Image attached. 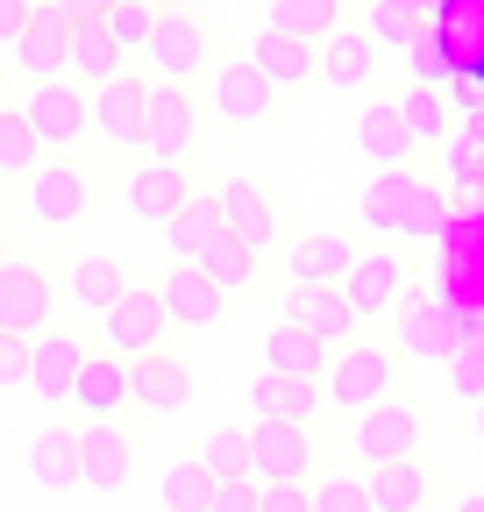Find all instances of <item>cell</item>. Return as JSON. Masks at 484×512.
I'll use <instances>...</instances> for the list:
<instances>
[{
  "instance_id": "1",
  "label": "cell",
  "mask_w": 484,
  "mask_h": 512,
  "mask_svg": "<svg viewBox=\"0 0 484 512\" xmlns=\"http://www.w3.org/2000/svg\"><path fill=\"white\" fill-rule=\"evenodd\" d=\"M22 114H29V128H36L43 157H72L79 136L93 128V93H79L72 79H36L29 100H22Z\"/></svg>"
},
{
  "instance_id": "2",
  "label": "cell",
  "mask_w": 484,
  "mask_h": 512,
  "mask_svg": "<svg viewBox=\"0 0 484 512\" xmlns=\"http://www.w3.org/2000/svg\"><path fill=\"white\" fill-rule=\"evenodd\" d=\"M392 349H378V342H349V349H335L328 356V370H321V406H349V413H363V406H378L385 392H392Z\"/></svg>"
},
{
  "instance_id": "3",
  "label": "cell",
  "mask_w": 484,
  "mask_h": 512,
  "mask_svg": "<svg viewBox=\"0 0 484 512\" xmlns=\"http://www.w3.org/2000/svg\"><path fill=\"white\" fill-rule=\"evenodd\" d=\"M406 292H413V271H406V256H399L392 242L356 249V264L342 271V299L356 306V320H378V313H392Z\"/></svg>"
},
{
  "instance_id": "4",
  "label": "cell",
  "mask_w": 484,
  "mask_h": 512,
  "mask_svg": "<svg viewBox=\"0 0 484 512\" xmlns=\"http://www.w3.org/2000/svg\"><path fill=\"white\" fill-rule=\"evenodd\" d=\"M143 57H150V72L164 79V86H193V72L207 64V29H200V15H186V8H157V22H150V43H143Z\"/></svg>"
},
{
  "instance_id": "5",
  "label": "cell",
  "mask_w": 484,
  "mask_h": 512,
  "mask_svg": "<svg viewBox=\"0 0 484 512\" xmlns=\"http://www.w3.org/2000/svg\"><path fill=\"white\" fill-rule=\"evenodd\" d=\"M86 200H93V185H86V171L72 157H43L29 171V221L36 228H79Z\"/></svg>"
},
{
  "instance_id": "6",
  "label": "cell",
  "mask_w": 484,
  "mask_h": 512,
  "mask_svg": "<svg viewBox=\"0 0 484 512\" xmlns=\"http://www.w3.org/2000/svg\"><path fill=\"white\" fill-rule=\"evenodd\" d=\"M193 128H200V114H193V93L186 86H164V79H150V114H143V157L150 164H186V150H193Z\"/></svg>"
},
{
  "instance_id": "7",
  "label": "cell",
  "mask_w": 484,
  "mask_h": 512,
  "mask_svg": "<svg viewBox=\"0 0 484 512\" xmlns=\"http://www.w3.org/2000/svg\"><path fill=\"white\" fill-rule=\"evenodd\" d=\"M420 434H428V420H420L413 399H378L356 413V463H392V456H413Z\"/></svg>"
},
{
  "instance_id": "8",
  "label": "cell",
  "mask_w": 484,
  "mask_h": 512,
  "mask_svg": "<svg viewBox=\"0 0 484 512\" xmlns=\"http://www.w3.org/2000/svg\"><path fill=\"white\" fill-rule=\"evenodd\" d=\"M314 470V441L299 420H257L250 427V477L257 484H307Z\"/></svg>"
},
{
  "instance_id": "9",
  "label": "cell",
  "mask_w": 484,
  "mask_h": 512,
  "mask_svg": "<svg viewBox=\"0 0 484 512\" xmlns=\"http://www.w3.org/2000/svg\"><path fill=\"white\" fill-rule=\"evenodd\" d=\"M15 64L36 79H65L72 72V15L57 8V0H43V8H29V29L15 36Z\"/></svg>"
},
{
  "instance_id": "10",
  "label": "cell",
  "mask_w": 484,
  "mask_h": 512,
  "mask_svg": "<svg viewBox=\"0 0 484 512\" xmlns=\"http://www.w3.org/2000/svg\"><path fill=\"white\" fill-rule=\"evenodd\" d=\"M129 470H136V441L114 420H86L79 427V484L114 498V491H129Z\"/></svg>"
},
{
  "instance_id": "11",
  "label": "cell",
  "mask_w": 484,
  "mask_h": 512,
  "mask_svg": "<svg viewBox=\"0 0 484 512\" xmlns=\"http://www.w3.org/2000/svg\"><path fill=\"white\" fill-rule=\"evenodd\" d=\"M164 328H171V320H164V299H157V285L143 292V285H129V292H121L107 313H100V342L107 349H121V363H129V349L143 356V349H157L164 342Z\"/></svg>"
},
{
  "instance_id": "12",
  "label": "cell",
  "mask_w": 484,
  "mask_h": 512,
  "mask_svg": "<svg viewBox=\"0 0 484 512\" xmlns=\"http://www.w3.org/2000/svg\"><path fill=\"white\" fill-rule=\"evenodd\" d=\"M57 313V292L36 264H0V335H43Z\"/></svg>"
},
{
  "instance_id": "13",
  "label": "cell",
  "mask_w": 484,
  "mask_h": 512,
  "mask_svg": "<svg viewBox=\"0 0 484 512\" xmlns=\"http://www.w3.org/2000/svg\"><path fill=\"white\" fill-rule=\"evenodd\" d=\"M143 114H150V79L143 72H114L107 86H93V128L114 150L143 143Z\"/></svg>"
},
{
  "instance_id": "14",
  "label": "cell",
  "mask_w": 484,
  "mask_h": 512,
  "mask_svg": "<svg viewBox=\"0 0 484 512\" xmlns=\"http://www.w3.org/2000/svg\"><path fill=\"white\" fill-rule=\"evenodd\" d=\"M157 299H164V320H171V328H186V335L214 328L221 306H228V292H221L200 264H171V271L157 278Z\"/></svg>"
},
{
  "instance_id": "15",
  "label": "cell",
  "mask_w": 484,
  "mask_h": 512,
  "mask_svg": "<svg viewBox=\"0 0 484 512\" xmlns=\"http://www.w3.org/2000/svg\"><path fill=\"white\" fill-rule=\"evenodd\" d=\"M285 320H299L314 342L328 349H349L356 342V306L342 299V285H292L285 292Z\"/></svg>"
},
{
  "instance_id": "16",
  "label": "cell",
  "mask_w": 484,
  "mask_h": 512,
  "mask_svg": "<svg viewBox=\"0 0 484 512\" xmlns=\"http://www.w3.org/2000/svg\"><path fill=\"white\" fill-rule=\"evenodd\" d=\"M392 320H399V349H406L413 363H449V349H456V320L442 313V299L406 292V299L392 306Z\"/></svg>"
},
{
  "instance_id": "17",
  "label": "cell",
  "mask_w": 484,
  "mask_h": 512,
  "mask_svg": "<svg viewBox=\"0 0 484 512\" xmlns=\"http://www.w3.org/2000/svg\"><path fill=\"white\" fill-rule=\"evenodd\" d=\"M79 356H86L79 335H57V328L29 335V377H22V392H36L43 406H65V399H72V370H79Z\"/></svg>"
},
{
  "instance_id": "18",
  "label": "cell",
  "mask_w": 484,
  "mask_h": 512,
  "mask_svg": "<svg viewBox=\"0 0 484 512\" xmlns=\"http://www.w3.org/2000/svg\"><path fill=\"white\" fill-rule=\"evenodd\" d=\"M129 399H136L143 413H186V406H193V377H186V363H178V356L143 349V356H129Z\"/></svg>"
},
{
  "instance_id": "19",
  "label": "cell",
  "mask_w": 484,
  "mask_h": 512,
  "mask_svg": "<svg viewBox=\"0 0 484 512\" xmlns=\"http://www.w3.org/2000/svg\"><path fill=\"white\" fill-rule=\"evenodd\" d=\"M121 200H129L136 221H157V228H164L178 207L193 200V178H186V164H150V157H143V164L129 171V185H121Z\"/></svg>"
},
{
  "instance_id": "20",
  "label": "cell",
  "mask_w": 484,
  "mask_h": 512,
  "mask_svg": "<svg viewBox=\"0 0 484 512\" xmlns=\"http://www.w3.org/2000/svg\"><path fill=\"white\" fill-rule=\"evenodd\" d=\"M250 64L278 86V93H299L314 72H321V43H307V36H285V29H257V43H250Z\"/></svg>"
},
{
  "instance_id": "21",
  "label": "cell",
  "mask_w": 484,
  "mask_h": 512,
  "mask_svg": "<svg viewBox=\"0 0 484 512\" xmlns=\"http://www.w3.org/2000/svg\"><path fill=\"white\" fill-rule=\"evenodd\" d=\"M72 406H79L86 420H114L121 406H129V363L86 349L79 370H72Z\"/></svg>"
},
{
  "instance_id": "22",
  "label": "cell",
  "mask_w": 484,
  "mask_h": 512,
  "mask_svg": "<svg viewBox=\"0 0 484 512\" xmlns=\"http://www.w3.org/2000/svg\"><path fill=\"white\" fill-rule=\"evenodd\" d=\"M271 107H278V86L257 72V64H221L214 72V114L221 121L257 128V121H271Z\"/></svg>"
},
{
  "instance_id": "23",
  "label": "cell",
  "mask_w": 484,
  "mask_h": 512,
  "mask_svg": "<svg viewBox=\"0 0 484 512\" xmlns=\"http://www.w3.org/2000/svg\"><path fill=\"white\" fill-rule=\"evenodd\" d=\"M356 157H371L378 171L413 164V136H406V121H399V100H371V107L356 114Z\"/></svg>"
},
{
  "instance_id": "24",
  "label": "cell",
  "mask_w": 484,
  "mask_h": 512,
  "mask_svg": "<svg viewBox=\"0 0 484 512\" xmlns=\"http://www.w3.org/2000/svg\"><path fill=\"white\" fill-rule=\"evenodd\" d=\"M214 200H221V221H228L242 242H250L257 256L278 242V214H271V200H264V192H257L250 178H221V192H214Z\"/></svg>"
},
{
  "instance_id": "25",
  "label": "cell",
  "mask_w": 484,
  "mask_h": 512,
  "mask_svg": "<svg viewBox=\"0 0 484 512\" xmlns=\"http://www.w3.org/2000/svg\"><path fill=\"white\" fill-rule=\"evenodd\" d=\"M363 491H371L378 512H420L435 491L428 463H413V456H392V463H371V477H363Z\"/></svg>"
},
{
  "instance_id": "26",
  "label": "cell",
  "mask_w": 484,
  "mask_h": 512,
  "mask_svg": "<svg viewBox=\"0 0 484 512\" xmlns=\"http://www.w3.org/2000/svg\"><path fill=\"white\" fill-rule=\"evenodd\" d=\"M250 406H257V420H299V427H307L321 413V377H278V370H264L250 384Z\"/></svg>"
},
{
  "instance_id": "27",
  "label": "cell",
  "mask_w": 484,
  "mask_h": 512,
  "mask_svg": "<svg viewBox=\"0 0 484 512\" xmlns=\"http://www.w3.org/2000/svg\"><path fill=\"white\" fill-rule=\"evenodd\" d=\"M356 264V242L349 235H335V228H314V235H299V249H292V285H342V271Z\"/></svg>"
},
{
  "instance_id": "28",
  "label": "cell",
  "mask_w": 484,
  "mask_h": 512,
  "mask_svg": "<svg viewBox=\"0 0 484 512\" xmlns=\"http://www.w3.org/2000/svg\"><path fill=\"white\" fill-rule=\"evenodd\" d=\"M371 72H378V43L363 36V29H335V36L321 43V86H328V93H356Z\"/></svg>"
},
{
  "instance_id": "29",
  "label": "cell",
  "mask_w": 484,
  "mask_h": 512,
  "mask_svg": "<svg viewBox=\"0 0 484 512\" xmlns=\"http://www.w3.org/2000/svg\"><path fill=\"white\" fill-rule=\"evenodd\" d=\"M193 264H200V271H207V278H214L221 292H250V285H257V264H264V256H257L250 242H242V235H235V228L221 221V228L207 235V249L193 256Z\"/></svg>"
},
{
  "instance_id": "30",
  "label": "cell",
  "mask_w": 484,
  "mask_h": 512,
  "mask_svg": "<svg viewBox=\"0 0 484 512\" xmlns=\"http://www.w3.org/2000/svg\"><path fill=\"white\" fill-rule=\"evenodd\" d=\"M29 484L36 491H72L79 484V427H43L29 441Z\"/></svg>"
},
{
  "instance_id": "31",
  "label": "cell",
  "mask_w": 484,
  "mask_h": 512,
  "mask_svg": "<svg viewBox=\"0 0 484 512\" xmlns=\"http://www.w3.org/2000/svg\"><path fill=\"white\" fill-rule=\"evenodd\" d=\"M413 164H392L378 171L371 185H363V228L371 235H406V200H413Z\"/></svg>"
},
{
  "instance_id": "32",
  "label": "cell",
  "mask_w": 484,
  "mask_h": 512,
  "mask_svg": "<svg viewBox=\"0 0 484 512\" xmlns=\"http://www.w3.org/2000/svg\"><path fill=\"white\" fill-rule=\"evenodd\" d=\"M328 342H314L299 320H278V328L264 335V370H278V377H321L328 370Z\"/></svg>"
},
{
  "instance_id": "33",
  "label": "cell",
  "mask_w": 484,
  "mask_h": 512,
  "mask_svg": "<svg viewBox=\"0 0 484 512\" xmlns=\"http://www.w3.org/2000/svg\"><path fill=\"white\" fill-rule=\"evenodd\" d=\"M214 228H221V200H214V192H193V200L164 221V249H171V264H193V256L207 249V235H214Z\"/></svg>"
},
{
  "instance_id": "34",
  "label": "cell",
  "mask_w": 484,
  "mask_h": 512,
  "mask_svg": "<svg viewBox=\"0 0 484 512\" xmlns=\"http://www.w3.org/2000/svg\"><path fill=\"white\" fill-rule=\"evenodd\" d=\"M264 29H285V36L328 43V36L342 29V0H264Z\"/></svg>"
},
{
  "instance_id": "35",
  "label": "cell",
  "mask_w": 484,
  "mask_h": 512,
  "mask_svg": "<svg viewBox=\"0 0 484 512\" xmlns=\"http://www.w3.org/2000/svg\"><path fill=\"white\" fill-rule=\"evenodd\" d=\"M65 292H72V306H79V313H107L121 292H129V278H121V264H114V256H72V278H65Z\"/></svg>"
},
{
  "instance_id": "36",
  "label": "cell",
  "mask_w": 484,
  "mask_h": 512,
  "mask_svg": "<svg viewBox=\"0 0 484 512\" xmlns=\"http://www.w3.org/2000/svg\"><path fill=\"white\" fill-rule=\"evenodd\" d=\"M214 470H207V456H186V463H171L164 477H157V505L164 512H207L214 505Z\"/></svg>"
},
{
  "instance_id": "37",
  "label": "cell",
  "mask_w": 484,
  "mask_h": 512,
  "mask_svg": "<svg viewBox=\"0 0 484 512\" xmlns=\"http://www.w3.org/2000/svg\"><path fill=\"white\" fill-rule=\"evenodd\" d=\"M399 121H406V136H413V150H442L449 136H456V128H449V100L435 93V86H406L399 93Z\"/></svg>"
},
{
  "instance_id": "38",
  "label": "cell",
  "mask_w": 484,
  "mask_h": 512,
  "mask_svg": "<svg viewBox=\"0 0 484 512\" xmlns=\"http://www.w3.org/2000/svg\"><path fill=\"white\" fill-rule=\"evenodd\" d=\"M121 72V50L107 43V29L100 22H72V79L79 86H107Z\"/></svg>"
},
{
  "instance_id": "39",
  "label": "cell",
  "mask_w": 484,
  "mask_h": 512,
  "mask_svg": "<svg viewBox=\"0 0 484 512\" xmlns=\"http://www.w3.org/2000/svg\"><path fill=\"white\" fill-rule=\"evenodd\" d=\"M43 164V143H36V128L22 107H0V178H29Z\"/></svg>"
},
{
  "instance_id": "40",
  "label": "cell",
  "mask_w": 484,
  "mask_h": 512,
  "mask_svg": "<svg viewBox=\"0 0 484 512\" xmlns=\"http://www.w3.org/2000/svg\"><path fill=\"white\" fill-rule=\"evenodd\" d=\"M420 29H428V0H371V43H392V50H406Z\"/></svg>"
},
{
  "instance_id": "41",
  "label": "cell",
  "mask_w": 484,
  "mask_h": 512,
  "mask_svg": "<svg viewBox=\"0 0 484 512\" xmlns=\"http://www.w3.org/2000/svg\"><path fill=\"white\" fill-rule=\"evenodd\" d=\"M442 171H449V185L463 192V200H470V207L484 200V143L470 136V128H456V136L442 143Z\"/></svg>"
},
{
  "instance_id": "42",
  "label": "cell",
  "mask_w": 484,
  "mask_h": 512,
  "mask_svg": "<svg viewBox=\"0 0 484 512\" xmlns=\"http://www.w3.org/2000/svg\"><path fill=\"white\" fill-rule=\"evenodd\" d=\"M150 22H157V0H114V8L100 15V29H107V43L121 57H136L150 43Z\"/></svg>"
},
{
  "instance_id": "43",
  "label": "cell",
  "mask_w": 484,
  "mask_h": 512,
  "mask_svg": "<svg viewBox=\"0 0 484 512\" xmlns=\"http://www.w3.org/2000/svg\"><path fill=\"white\" fill-rule=\"evenodd\" d=\"M449 384H456V399L463 406H484V335H456V349H449Z\"/></svg>"
},
{
  "instance_id": "44",
  "label": "cell",
  "mask_w": 484,
  "mask_h": 512,
  "mask_svg": "<svg viewBox=\"0 0 484 512\" xmlns=\"http://www.w3.org/2000/svg\"><path fill=\"white\" fill-rule=\"evenodd\" d=\"M406 72H413V86H442V79L456 72V50H449L435 29H420V36L406 43Z\"/></svg>"
},
{
  "instance_id": "45",
  "label": "cell",
  "mask_w": 484,
  "mask_h": 512,
  "mask_svg": "<svg viewBox=\"0 0 484 512\" xmlns=\"http://www.w3.org/2000/svg\"><path fill=\"white\" fill-rule=\"evenodd\" d=\"M307 505L314 512H378L371 491H363V477H314L307 484Z\"/></svg>"
},
{
  "instance_id": "46",
  "label": "cell",
  "mask_w": 484,
  "mask_h": 512,
  "mask_svg": "<svg viewBox=\"0 0 484 512\" xmlns=\"http://www.w3.org/2000/svg\"><path fill=\"white\" fill-rule=\"evenodd\" d=\"M200 456H207L214 477H250V434H242V427H214Z\"/></svg>"
},
{
  "instance_id": "47",
  "label": "cell",
  "mask_w": 484,
  "mask_h": 512,
  "mask_svg": "<svg viewBox=\"0 0 484 512\" xmlns=\"http://www.w3.org/2000/svg\"><path fill=\"white\" fill-rule=\"evenodd\" d=\"M442 221H449L442 185H435V178H413V200H406V235H442Z\"/></svg>"
},
{
  "instance_id": "48",
  "label": "cell",
  "mask_w": 484,
  "mask_h": 512,
  "mask_svg": "<svg viewBox=\"0 0 484 512\" xmlns=\"http://www.w3.org/2000/svg\"><path fill=\"white\" fill-rule=\"evenodd\" d=\"M257 498H264V484H257V477H221L207 512H257Z\"/></svg>"
},
{
  "instance_id": "49",
  "label": "cell",
  "mask_w": 484,
  "mask_h": 512,
  "mask_svg": "<svg viewBox=\"0 0 484 512\" xmlns=\"http://www.w3.org/2000/svg\"><path fill=\"white\" fill-rule=\"evenodd\" d=\"M29 377V335H0V392H22Z\"/></svg>"
},
{
  "instance_id": "50",
  "label": "cell",
  "mask_w": 484,
  "mask_h": 512,
  "mask_svg": "<svg viewBox=\"0 0 484 512\" xmlns=\"http://www.w3.org/2000/svg\"><path fill=\"white\" fill-rule=\"evenodd\" d=\"M257 512H314V505H307V484H264Z\"/></svg>"
},
{
  "instance_id": "51",
  "label": "cell",
  "mask_w": 484,
  "mask_h": 512,
  "mask_svg": "<svg viewBox=\"0 0 484 512\" xmlns=\"http://www.w3.org/2000/svg\"><path fill=\"white\" fill-rule=\"evenodd\" d=\"M22 29H29V0H0V50H15Z\"/></svg>"
},
{
  "instance_id": "52",
  "label": "cell",
  "mask_w": 484,
  "mask_h": 512,
  "mask_svg": "<svg viewBox=\"0 0 484 512\" xmlns=\"http://www.w3.org/2000/svg\"><path fill=\"white\" fill-rule=\"evenodd\" d=\"M57 8H65L72 22H100V15L114 8V0H57Z\"/></svg>"
},
{
  "instance_id": "53",
  "label": "cell",
  "mask_w": 484,
  "mask_h": 512,
  "mask_svg": "<svg viewBox=\"0 0 484 512\" xmlns=\"http://www.w3.org/2000/svg\"><path fill=\"white\" fill-rule=\"evenodd\" d=\"M449 512H484V491H463V498H456Z\"/></svg>"
},
{
  "instance_id": "54",
  "label": "cell",
  "mask_w": 484,
  "mask_h": 512,
  "mask_svg": "<svg viewBox=\"0 0 484 512\" xmlns=\"http://www.w3.org/2000/svg\"><path fill=\"white\" fill-rule=\"evenodd\" d=\"M449 8H456V0H428V22H442Z\"/></svg>"
},
{
  "instance_id": "55",
  "label": "cell",
  "mask_w": 484,
  "mask_h": 512,
  "mask_svg": "<svg viewBox=\"0 0 484 512\" xmlns=\"http://www.w3.org/2000/svg\"><path fill=\"white\" fill-rule=\"evenodd\" d=\"M477 441H484V406H477Z\"/></svg>"
},
{
  "instance_id": "56",
  "label": "cell",
  "mask_w": 484,
  "mask_h": 512,
  "mask_svg": "<svg viewBox=\"0 0 484 512\" xmlns=\"http://www.w3.org/2000/svg\"><path fill=\"white\" fill-rule=\"evenodd\" d=\"M0 264H8V235H0Z\"/></svg>"
},
{
  "instance_id": "57",
  "label": "cell",
  "mask_w": 484,
  "mask_h": 512,
  "mask_svg": "<svg viewBox=\"0 0 484 512\" xmlns=\"http://www.w3.org/2000/svg\"><path fill=\"white\" fill-rule=\"evenodd\" d=\"M29 8H43V0H29Z\"/></svg>"
},
{
  "instance_id": "58",
  "label": "cell",
  "mask_w": 484,
  "mask_h": 512,
  "mask_svg": "<svg viewBox=\"0 0 484 512\" xmlns=\"http://www.w3.org/2000/svg\"><path fill=\"white\" fill-rule=\"evenodd\" d=\"M420 512H428V505H420Z\"/></svg>"
}]
</instances>
